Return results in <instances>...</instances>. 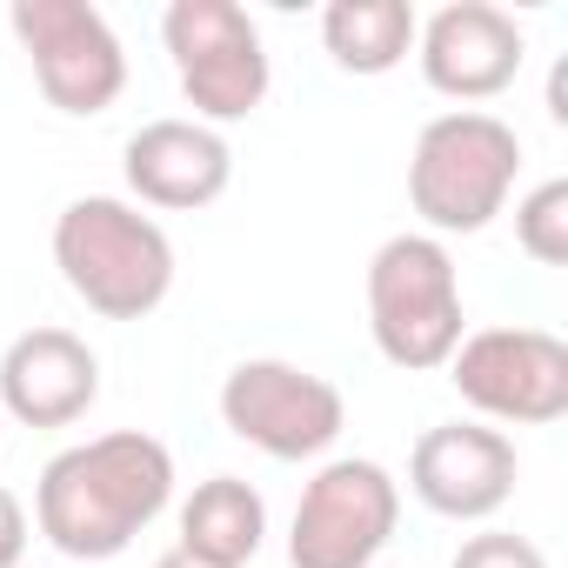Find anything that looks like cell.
I'll return each mask as SVG.
<instances>
[{
    "instance_id": "obj_1",
    "label": "cell",
    "mask_w": 568,
    "mask_h": 568,
    "mask_svg": "<svg viewBox=\"0 0 568 568\" xmlns=\"http://www.w3.org/2000/svg\"><path fill=\"white\" fill-rule=\"evenodd\" d=\"M174 501V455L148 428H114L61 448L34 481V528L68 561H114Z\"/></svg>"
},
{
    "instance_id": "obj_2",
    "label": "cell",
    "mask_w": 568,
    "mask_h": 568,
    "mask_svg": "<svg viewBox=\"0 0 568 568\" xmlns=\"http://www.w3.org/2000/svg\"><path fill=\"white\" fill-rule=\"evenodd\" d=\"M54 267L101 322H148L174 295V241L121 194H81L54 214Z\"/></svg>"
},
{
    "instance_id": "obj_3",
    "label": "cell",
    "mask_w": 568,
    "mask_h": 568,
    "mask_svg": "<svg viewBox=\"0 0 568 568\" xmlns=\"http://www.w3.org/2000/svg\"><path fill=\"white\" fill-rule=\"evenodd\" d=\"M521 174V134L488 108H448L415 134L408 154V201L422 214V234H481Z\"/></svg>"
},
{
    "instance_id": "obj_4",
    "label": "cell",
    "mask_w": 568,
    "mask_h": 568,
    "mask_svg": "<svg viewBox=\"0 0 568 568\" xmlns=\"http://www.w3.org/2000/svg\"><path fill=\"white\" fill-rule=\"evenodd\" d=\"M462 274L448 241L435 234H388L368 261V335L382 348L388 368L402 375H428L448 368V355L462 348Z\"/></svg>"
},
{
    "instance_id": "obj_5",
    "label": "cell",
    "mask_w": 568,
    "mask_h": 568,
    "mask_svg": "<svg viewBox=\"0 0 568 568\" xmlns=\"http://www.w3.org/2000/svg\"><path fill=\"white\" fill-rule=\"evenodd\" d=\"M161 41H168L174 81H181L201 128L247 121L267 101L274 61H267V41H261L254 14L234 8V0H174L161 14Z\"/></svg>"
},
{
    "instance_id": "obj_6",
    "label": "cell",
    "mask_w": 568,
    "mask_h": 568,
    "mask_svg": "<svg viewBox=\"0 0 568 568\" xmlns=\"http://www.w3.org/2000/svg\"><path fill=\"white\" fill-rule=\"evenodd\" d=\"M221 422H227V435H241L267 462H322L348 428V402L328 375H315L302 362L254 355V362L227 368Z\"/></svg>"
},
{
    "instance_id": "obj_7",
    "label": "cell",
    "mask_w": 568,
    "mask_h": 568,
    "mask_svg": "<svg viewBox=\"0 0 568 568\" xmlns=\"http://www.w3.org/2000/svg\"><path fill=\"white\" fill-rule=\"evenodd\" d=\"M8 28H14L21 54L34 61V81H41L48 108L74 114V121H94L121 101L128 48H121V34L108 28L101 8H88V0H14Z\"/></svg>"
},
{
    "instance_id": "obj_8",
    "label": "cell",
    "mask_w": 568,
    "mask_h": 568,
    "mask_svg": "<svg viewBox=\"0 0 568 568\" xmlns=\"http://www.w3.org/2000/svg\"><path fill=\"white\" fill-rule=\"evenodd\" d=\"M402 521V481L368 455H335L308 475L288 528L295 568H375V555L395 541Z\"/></svg>"
},
{
    "instance_id": "obj_9",
    "label": "cell",
    "mask_w": 568,
    "mask_h": 568,
    "mask_svg": "<svg viewBox=\"0 0 568 568\" xmlns=\"http://www.w3.org/2000/svg\"><path fill=\"white\" fill-rule=\"evenodd\" d=\"M448 382L501 428H548L568 415V342L548 328H475L448 355Z\"/></svg>"
},
{
    "instance_id": "obj_10",
    "label": "cell",
    "mask_w": 568,
    "mask_h": 568,
    "mask_svg": "<svg viewBox=\"0 0 568 568\" xmlns=\"http://www.w3.org/2000/svg\"><path fill=\"white\" fill-rule=\"evenodd\" d=\"M415 61H422V81L442 101L481 108V101L515 88V74L528 61V34H521V21L508 8H495V0H448V8H435L422 21Z\"/></svg>"
},
{
    "instance_id": "obj_11",
    "label": "cell",
    "mask_w": 568,
    "mask_h": 568,
    "mask_svg": "<svg viewBox=\"0 0 568 568\" xmlns=\"http://www.w3.org/2000/svg\"><path fill=\"white\" fill-rule=\"evenodd\" d=\"M521 481V455L501 428L481 422H435L408 455V488L442 521H488L508 508Z\"/></svg>"
},
{
    "instance_id": "obj_12",
    "label": "cell",
    "mask_w": 568,
    "mask_h": 568,
    "mask_svg": "<svg viewBox=\"0 0 568 568\" xmlns=\"http://www.w3.org/2000/svg\"><path fill=\"white\" fill-rule=\"evenodd\" d=\"M121 174L134 187V207H161V214H194L214 207L234 181V148L221 128L201 121H148L128 134L121 148Z\"/></svg>"
},
{
    "instance_id": "obj_13",
    "label": "cell",
    "mask_w": 568,
    "mask_h": 568,
    "mask_svg": "<svg viewBox=\"0 0 568 568\" xmlns=\"http://www.w3.org/2000/svg\"><path fill=\"white\" fill-rule=\"evenodd\" d=\"M101 402V355L74 328H28L0 355V415L21 428H74Z\"/></svg>"
},
{
    "instance_id": "obj_14",
    "label": "cell",
    "mask_w": 568,
    "mask_h": 568,
    "mask_svg": "<svg viewBox=\"0 0 568 568\" xmlns=\"http://www.w3.org/2000/svg\"><path fill=\"white\" fill-rule=\"evenodd\" d=\"M267 541V501L254 481L241 475H207L187 501H181V555L207 561V568H247Z\"/></svg>"
},
{
    "instance_id": "obj_15",
    "label": "cell",
    "mask_w": 568,
    "mask_h": 568,
    "mask_svg": "<svg viewBox=\"0 0 568 568\" xmlns=\"http://www.w3.org/2000/svg\"><path fill=\"white\" fill-rule=\"evenodd\" d=\"M422 14L408 0H328L322 48L342 74H395L415 54Z\"/></svg>"
},
{
    "instance_id": "obj_16",
    "label": "cell",
    "mask_w": 568,
    "mask_h": 568,
    "mask_svg": "<svg viewBox=\"0 0 568 568\" xmlns=\"http://www.w3.org/2000/svg\"><path fill=\"white\" fill-rule=\"evenodd\" d=\"M515 241L541 267H568V181H541L515 201Z\"/></svg>"
},
{
    "instance_id": "obj_17",
    "label": "cell",
    "mask_w": 568,
    "mask_h": 568,
    "mask_svg": "<svg viewBox=\"0 0 568 568\" xmlns=\"http://www.w3.org/2000/svg\"><path fill=\"white\" fill-rule=\"evenodd\" d=\"M448 568H548V555H541L528 535H501V528H488V535H468V541L455 548Z\"/></svg>"
},
{
    "instance_id": "obj_18",
    "label": "cell",
    "mask_w": 568,
    "mask_h": 568,
    "mask_svg": "<svg viewBox=\"0 0 568 568\" xmlns=\"http://www.w3.org/2000/svg\"><path fill=\"white\" fill-rule=\"evenodd\" d=\"M28 508H21V495L14 488H0V568H21V555H28Z\"/></svg>"
},
{
    "instance_id": "obj_19",
    "label": "cell",
    "mask_w": 568,
    "mask_h": 568,
    "mask_svg": "<svg viewBox=\"0 0 568 568\" xmlns=\"http://www.w3.org/2000/svg\"><path fill=\"white\" fill-rule=\"evenodd\" d=\"M154 568H207V561H194V555H181V548H168V555H161Z\"/></svg>"
}]
</instances>
